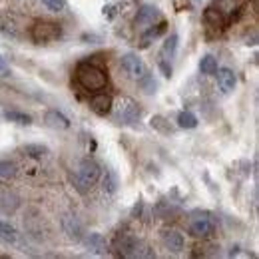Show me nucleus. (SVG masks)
<instances>
[{
	"label": "nucleus",
	"instance_id": "f257e3e1",
	"mask_svg": "<svg viewBox=\"0 0 259 259\" xmlns=\"http://www.w3.org/2000/svg\"><path fill=\"white\" fill-rule=\"evenodd\" d=\"M76 80L88 92H98V90H104L108 86V74L102 68L90 64V62L78 64V68H76Z\"/></svg>",
	"mask_w": 259,
	"mask_h": 259
},
{
	"label": "nucleus",
	"instance_id": "f3484780",
	"mask_svg": "<svg viewBox=\"0 0 259 259\" xmlns=\"http://www.w3.org/2000/svg\"><path fill=\"white\" fill-rule=\"evenodd\" d=\"M2 118L6 122L18 124V126H30L32 124V116L30 114H24V112H18V110H4L2 112Z\"/></svg>",
	"mask_w": 259,
	"mask_h": 259
},
{
	"label": "nucleus",
	"instance_id": "f8f14e48",
	"mask_svg": "<svg viewBox=\"0 0 259 259\" xmlns=\"http://www.w3.org/2000/svg\"><path fill=\"white\" fill-rule=\"evenodd\" d=\"M162 241L165 249H169L171 253H182L184 251V235L176 229H165L162 233Z\"/></svg>",
	"mask_w": 259,
	"mask_h": 259
},
{
	"label": "nucleus",
	"instance_id": "412c9836",
	"mask_svg": "<svg viewBox=\"0 0 259 259\" xmlns=\"http://www.w3.org/2000/svg\"><path fill=\"white\" fill-rule=\"evenodd\" d=\"M16 239H18V231L10 226V224L0 222V241H2L4 245H14Z\"/></svg>",
	"mask_w": 259,
	"mask_h": 259
},
{
	"label": "nucleus",
	"instance_id": "aec40b11",
	"mask_svg": "<svg viewBox=\"0 0 259 259\" xmlns=\"http://www.w3.org/2000/svg\"><path fill=\"white\" fill-rule=\"evenodd\" d=\"M118 186H120V180H118V174L114 169H106V176L102 180V188H104V194L114 195L118 192Z\"/></svg>",
	"mask_w": 259,
	"mask_h": 259
},
{
	"label": "nucleus",
	"instance_id": "c85d7f7f",
	"mask_svg": "<svg viewBox=\"0 0 259 259\" xmlns=\"http://www.w3.org/2000/svg\"><path fill=\"white\" fill-rule=\"evenodd\" d=\"M102 14H104L108 20H114V18H116V14H118V10H116V4H106V6L102 8Z\"/></svg>",
	"mask_w": 259,
	"mask_h": 259
},
{
	"label": "nucleus",
	"instance_id": "473e14b6",
	"mask_svg": "<svg viewBox=\"0 0 259 259\" xmlns=\"http://www.w3.org/2000/svg\"><path fill=\"white\" fill-rule=\"evenodd\" d=\"M142 209H144V201L138 199V203H136L134 209H132V218H140V215H142Z\"/></svg>",
	"mask_w": 259,
	"mask_h": 259
},
{
	"label": "nucleus",
	"instance_id": "4468645a",
	"mask_svg": "<svg viewBox=\"0 0 259 259\" xmlns=\"http://www.w3.org/2000/svg\"><path fill=\"white\" fill-rule=\"evenodd\" d=\"M44 124L52 130H68L70 128V120L66 118L62 112L58 110H48L44 114Z\"/></svg>",
	"mask_w": 259,
	"mask_h": 259
},
{
	"label": "nucleus",
	"instance_id": "1a4fd4ad",
	"mask_svg": "<svg viewBox=\"0 0 259 259\" xmlns=\"http://www.w3.org/2000/svg\"><path fill=\"white\" fill-rule=\"evenodd\" d=\"M112 108H114V100L106 92H96L90 98V110L98 116H108L112 112Z\"/></svg>",
	"mask_w": 259,
	"mask_h": 259
},
{
	"label": "nucleus",
	"instance_id": "20e7f679",
	"mask_svg": "<svg viewBox=\"0 0 259 259\" xmlns=\"http://www.w3.org/2000/svg\"><path fill=\"white\" fill-rule=\"evenodd\" d=\"M144 116V110L142 106L132 100V98H122L118 108H116V120L122 122V124H136L140 122V118Z\"/></svg>",
	"mask_w": 259,
	"mask_h": 259
},
{
	"label": "nucleus",
	"instance_id": "6ab92c4d",
	"mask_svg": "<svg viewBox=\"0 0 259 259\" xmlns=\"http://www.w3.org/2000/svg\"><path fill=\"white\" fill-rule=\"evenodd\" d=\"M178 42H180V36H178L176 32L169 34V36L165 38V42H163L162 52H160V58H163V60H171V58L176 56V50H178Z\"/></svg>",
	"mask_w": 259,
	"mask_h": 259
},
{
	"label": "nucleus",
	"instance_id": "4be33fe9",
	"mask_svg": "<svg viewBox=\"0 0 259 259\" xmlns=\"http://www.w3.org/2000/svg\"><path fill=\"white\" fill-rule=\"evenodd\" d=\"M150 126L156 130V132H160V134H165V136L176 134V126H171L169 120L163 118V116H154V118L150 120Z\"/></svg>",
	"mask_w": 259,
	"mask_h": 259
},
{
	"label": "nucleus",
	"instance_id": "423d86ee",
	"mask_svg": "<svg viewBox=\"0 0 259 259\" xmlns=\"http://www.w3.org/2000/svg\"><path fill=\"white\" fill-rule=\"evenodd\" d=\"M20 205V195L16 194L10 186L0 182V213L2 215H12Z\"/></svg>",
	"mask_w": 259,
	"mask_h": 259
},
{
	"label": "nucleus",
	"instance_id": "9d476101",
	"mask_svg": "<svg viewBox=\"0 0 259 259\" xmlns=\"http://www.w3.org/2000/svg\"><path fill=\"white\" fill-rule=\"evenodd\" d=\"M82 241H84V245H86V249L90 251V253H96V255H102V253H106L108 251V241H106V237L102 235V233H86L84 237H82Z\"/></svg>",
	"mask_w": 259,
	"mask_h": 259
},
{
	"label": "nucleus",
	"instance_id": "f03ea898",
	"mask_svg": "<svg viewBox=\"0 0 259 259\" xmlns=\"http://www.w3.org/2000/svg\"><path fill=\"white\" fill-rule=\"evenodd\" d=\"M100 176H102V167H100V163H98L96 160H92V158H86V160H82V163H80L78 174L72 178V184H74L76 192H80V194H88L90 188H92L94 184H98Z\"/></svg>",
	"mask_w": 259,
	"mask_h": 259
},
{
	"label": "nucleus",
	"instance_id": "2f4dec72",
	"mask_svg": "<svg viewBox=\"0 0 259 259\" xmlns=\"http://www.w3.org/2000/svg\"><path fill=\"white\" fill-rule=\"evenodd\" d=\"M80 40H82V42H100L102 38H100L98 34L86 32V34H82V36H80Z\"/></svg>",
	"mask_w": 259,
	"mask_h": 259
},
{
	"label": "nucleus",
	"instance_id": "9b49d317",
	"mask_svg": "<svg viewBox=\"0 0 259 259\" xmlns=\"http://www.w3.org/2000/svg\"><path fill=\"white\" fill-rule=\"evenodd\" d=\"M213 231H215V226L207 218H199L190 226V235L195 237V239H207V237L213 235Z\"/></svg>",
	"mask_w": 259,
	"mask_h": 259
},
{
	"label": "nucleus",
	"instance_id": "bb28decb",
	"mask_svg": "<svg viewBox=\"0 0 259 259\" xmlns=\"http://www.w3.org/2000/svg\"><path fill=\"white\" fill-rule=\"evenodd\" d=\"M222 14H233V10H235V0H215V4H213Z\"/></svg>",
	"mask_w": 259,
	"mask_h": 259
},
{
	"label": "nucleus",
	"instance_id": "39448f33",
	"mask_svg": "<svg viewBox=\"0 0 259 259\" xmlns=\"http://www.w3.org/2000/svg\"><path fill=\"white\" fill-rule=\"evenodd\" d=\"M120 66H122V70L126 72V76L132 78V80H140V78L148 72L146 62H144L136 52H128V54H124V56H122V60H120Z\"/></svg>",
	"mask_w": 259,
	"mask_h": 259
},
{
	"label": "nucleus",
	"instance_id": "6e6552de",
	"mask_svg": "<svg viewBox=\"0 0 259 259\" xmlns=\"http://www.w3.org/2000/svg\"><path fill=\"white\" fill-rule=\"evenodd\" d=\"M60 224H62V229H64L66 235H68V239H72V241H76V243H78V241H82V237L86 235L82 222H80L76 215H72V213L62 215Z\"/></svg>",
	"mask_w": 259,
	"mask_h": 259
},
{
	"label": "nucleus",
	"instance_id": "dca6fc26",
	"mask_svg": "<svg viewBox=\"0 0 259 259\" xmlns=\"http://www.w3.org/2000/svg\"><path fill=\"white\" fill-rule=\"evenodd\" d=\"M167 30V22H163V20H160L156 26L154 24H150V28L144 32V36H142V48H148L150 46V42L152 40H156V38H160L163 32Z\"/></svg>",
	"mask_w": 259,
	"mask_h": 259
},
{
	"label": "nucleus",
	"instance_id": "393cba45",
	"mask_svg": "<svg viewBox=\"0 0 259 259\" xmlns=\"http://www.w3.org/2000/svg\"><path fill=\"white\" fill-rule=\"evenodd\" d=\"M22 152H24L28 158H32V160H40V158H44V156L48 154V148L42 146V144H26V146L22 148Z\"/></svg>",
	"mask_w": 259,
	"mask_h": 259
},
{
	"label": "nucleus",
	"instance_id": "ddd939ff",
	"mask_svg": "<svg viewBox=\"0 0 259 259\" xmlns=\"http://www.w3.org/2000/svg\"><path fill=\"white\" fill-rule=\"evenodd\" d=\"M203 22H205L209 28H215V30L226 28V24H227L226 14H222L215 6H207V8L203 10Z\"/></svg>",
	"mask_w": 259,
	"mask_h": 259
},
{
	"label": "nucleus",
	"instance_id": "7ed1b4c3",
	"mask_svg": "<svg viewBox=\"0 0 259 259\" xmlns=\"http://www.w3.org/2000/svg\"><path fill=\"white\" fill-rule=\"evenodd\" d=\"M30 36L36 44H48V42L62 38V26L52 20H38V22H34Z\"/></svg>",
	"mask_w": 259,
	"mask_h": 259
},
{
	"label": "nucleus",
	"instance_id": "a878e982",
	"mask_svg": "<svg viewBox=\"0 0 259 259\" xmlns=\"http://www.w3.org/2000/svg\"><path fill=\"white\" fill-rule=\"evenodd\" d=\"M197 126V118H195L192 112L184 110L178 114V128H184V130H194Z\"/></svg>",
	"mask_w": 259,
	"mask_h": 259
},
{
	"label": "nucleus",
	"instance_id": "0eeeda50",
	"mask_svg": "<svg viewBox=\"0 0 259 259\" xmlns=\"http://www.w3.org/2000/svg\"><path fill=\"white\" fill-rule=\"evenodd\" d=\"M160 18H162V14H160V8H158V6H154V4H144V6L138 8V12H136V16H134V26H136V28H144V26H150V24L158 22Z\"/></svg>",
	"mask_w": 259,
	"mask_h": 259
},
{
	"label": "nucleus",
	"instance_id": "cd10ccee",
	"mask_svg": "<svg viewBox=\"0 0 259 259\" xmlns=\"http://www.w3.org/2000/svg\"><path fill=\"white\" fill-rule=\"evenodd\" d=\"M42 4L48 8V10H52V12H62L66 10V0H42Z\"/></svg>",
	"mask_w": 259,
	"mask_h": 259
},
{
	"label": "nucleus",
	"instance_id": "7c9ffc66",
	"mask_svg": "<svg viewBox=\"0 0 259 259\" xmlns=\"http://www.w3.org/2000/svg\"><path fill=\"white\" fill-rule=\"evenodd\" d=\"M6 76H10V66L4 56H0V78H6Z\"/></svg>",
	"mask_w": 259,
	"mask_h": 259
},
{
	"label": "nucleus",
	"instance_id": "a211bd4d",
	"mask_svg": "<svg viewBox=\"0 0 259 259\" xmlns=\"http://www.w3.org/2000/svg\"><path fill=\"white\" fill-rule=\"evenodd\" d=\"M138 82V86H140V90L146 94V96H154L156 92H158V80L154 78V74H150V72H146L140 80H136Z\"/></svg>",
	"mask_w": 259,
	"mask_h": 259
},
{
	"label": "nucleus",
	"instance_id": "c756f323",
	"mask_svg": "<svg viewBox=\"0 0 259 259\" xmlns=\"http://www.w3.org/2000/svg\"><path fill=\"white\" fill-rule=\"evenodd\" d=\"M158 68L162 70V74L165 76V78H171V64H169V60L160 58V60H158Z\"/></svg>",
	"mask_w": 259,
	"mask_h": 259
},
{
	"label": "nucleus",
	"instance_id": "b1692460",
	"mask_svg": "<svg viewBox=\"0 0 259 259\" xmlns=\"http://www.w3.org/2000/svg\"><path fill=\"white\" fill-rule=\"evenodd\" d=\"M18 176V165L10 160H0V178L2 180H14Z\"/></svg>",
	"mask_w": 259,
	"mask_h": 259
},
{
	"label": "nucleus",
	"instance_id": "5701e85b",
	"mask_svg": "<svg viewBox=\"0 0 259 259\" xmlns=\"http://www.w3.org/2000/svg\"><path fill=\"white\" fill-rule=\"evenodd\" d=\"M199 72L205 74V76H213L218 72V60L211 56V54H205L201 60H199Z\"/></svg>",
	"mask_w": 259,
	"mask_h": 259
},
{
	"label": "nucleus",
	"instance_id": "2eb2a0df",
	"mask_svg": "<svg viewBox=\"0 0 259 259\" xmlns=\"http://www.w3.org/2000/svg\"><path fill=\"white\" fill-rule=\"evenodd\" d=\"M218 84H220V88H222V92L224 94H229L233 88H235V74H233V70H229V68H218Z\"/></svg>",
	"mask_w": 259,
	"mask_h": 259
}]
</instances>
